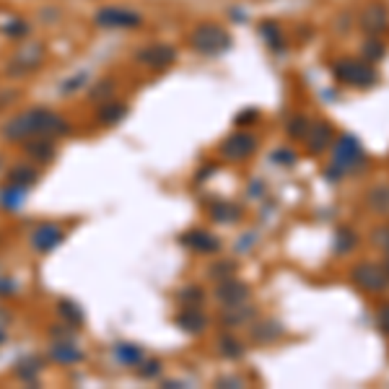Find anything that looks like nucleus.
Segmentation results:
<instances>
[{"mask_svg": "<svg viewBox=\"0 0 389 389\" xmlns=\"http://www.w3.org/2000/svg\"><path fill=\"white\" fill-rule=\"evenodd\" d=\"M60 314H63L70 324H81V322H83V311L78 309L73 301H60Z\"/></svg>", "mask_w": 389, "mask_h": 389, "instance_id": "obj_32", "label": "nucleus"}, {"mask_svg": "<svg viewBox=\"0 0 389 389\" xmlns=\"http://www.w3.org/2000/svg\"><path fill=\"white\" fill-rule=\"evenodd\" d=\"M283 335V324L281 322H257V324H252V340L263 342V345H267V342H275L278 338Z\"/></svg>", "mask_w": 389, "mask_h": 389, "instance_id": "obj_16", "label": "nucleus"}, {"mask_svg": "<svg viewBox=\"0 0 389 389\" xmlns=\"http://www.w3.org/2000/svg\"><path fill=\"white\" fill-rule=\"evenodd\" d=\"M52 358L60 361V363H76V361L83 358V353L73 348V345H68V342H60V345L52 348Z\"/></svg>", "mask_w": 389, "mask_h": 389, "instance_id": "obj_24", "label": "nucleus"}, {"mask_svg": "<svg viewBox=\"0 0 389 389\" xmlns=\"http://www.w3.org/2000/svg\"><path fill=\"white\" fill-rule=\"evenodd\" d=\"M296 158H299V156L293 154L291 148H278V151L272 154V161H275V164H281V166H293L296 164Z\"/></svg>", "mask_w": 389, "mask_h": 389, "instance_id": "obj_35", "label": "nucleus"}, {"mask_svg": "<svg viewBox=\"0 0 389 389\" xmlns=\"http://www.w3.org/2000/svg\"><path fill=\"white\" fill-rule=\"evenodd\" d=\"M350 283L363 293H387L389 291V267L384 263L361 260L350 270Z\"/></svg>", "mask_w": 389, "mask_h": 389, "instance_id": "obj_4", "label": "nucleus"}, {"mask_svg": "<svg viewBox=\"0 0 389 389\" xmlns=\"http://www.w3.org/2000/svg\"><path fill=\"white\" fill-rule=\"evenodd\" d=\"M190 47L194 52L205 55V58H218L221 52H226V49L231 47V37L218 24H200L190 34Z\"/></svg>", "mask_w": 389, "mask_h": 389, "instance_id": "obj_5", "label": "nucleus"}, {"mask_svg": "<svg viewBox=\"0 0 389 389\" xmlns=\"http://www.w3.org/2000/svg\"><path fill=\"white\" fill-rule=\"evenodd\" d=\"M304 140H306V148H309L311 156H322L335 140V127L327 119H311Z\"/></svg>", "mask_w": 389, "mask_h": 389, "instance_id": "obj_8", "label": "nucleus"}, {"mask_svg": "<svg viewBox=\"0 0 389 389\" xmlns=\"http://www.w3.org/2000/svg\"><path fill=\"white\" fill-rule=\"evenodd\" d=\"M140 13L130 8H101L97 13V24L104 29H133L140 26Z\"/></svg>", "mask_w": 389, "mask_h": 389, "instance_id": "obj_9", "label": "nucleus"}, {"mask_svg": "<svg viewBox=\"0 0 389 389\" xmlns=\"http://www.w3.org/2000/svg\"><path fill=\"white\" fill-rule=\"evenodd\" d=\"M221 156L229 158V161H244L257 151V138L252 133H233L221 143Z\"/></svg>", "mask_w": 389, "mask_h": 389, "instance_id": "obj_7", "label": "nucleus"}, {"mask_svg": "<svg viewBox=\"0 0 389 389\" xmlns=\"http://www.w3.org/2000/svg\"><path fill=\"white\" fill-rule=\"evenodd\" d=\"M332 164L342 176L345 174H358L361 169L366 166V151L361 146L358 135H353V133H342L340 138H335L332 140Z\"/></svg>", "mask_w": 389, "mask_h": 389, "instance_id": "obj_3", "label": "nucleus"}, {"mask_svg": "<svg viewBox=\"0 0 389 389\" xmlns=\"http://www.w3.org/2000/svg\"><path fill=\"white\" fill-rule=\"evenodd\" d=\"M24 31H26V24L21 19L10 21L8 26H6V34H8V37H24Z\"/></svg>", "mask_w": 389, "mask_h": 389, "instance_id": "obj_37", "label": "nucleus"}, {"mask_svg": "<svg viewBox=\"0 0 389 389\" xmlns=\"http://www.w3.org/2000/svg\"><path fill=\"white\" fill-rule=\"evenodd\" d=\"M257 115H260L257 109H244V112H239V115H236V125L242 127V125H247V122H254V119H257Z\"/></svg>", "mask_w": 389, "mask_h": 389, "instance_id": "obj_38", "label": "nucleus"}, {"mask_svg": "<svg viewBox=\"0 0 389 389\" xmlns=\"http://www.w3.org/2000/svg\"><path fill=\"white\" fill-rule=\"evenodd\" d=\"M42 63V47L39 44H29L26 49H21L16 60H13V70H19L21 73H26V70H34Z\"/></svg>", "mask_w": 389, "mask_h": 389, "instance_id": "obj_20", "label": "nucleus"}, {"mask_svg": "<svg viewBox=\"0 0 389 389\" xmlns=\"http://www.w3.org/2000/svg\"><path fill=\"white\" fill-rule=\"evenodd\" d=\"M179 299L187 301L190 306H197V304L203 301V291H200V288H194V285H190V288H185V291L179 293Z\"/></svg>", "mask_w": 389, "mask_h": 389, "instance_id": "obj_36", "label": "nucleus"}, {"mask_svg": "<svg viewBox=\"0 0 389 389\" xmlns=\"http://www.w3.org/2000/svg\"><path fill=\"white\" fill-rule=\"evenodd\" d=\"M263 190H265V185H263V182H260V179H257V182H254V185L249 187V190H247V192L252 194V197H257V194H263Z\"/></svg>", "mask_w": 389, "mask_h": 389, "instance_id": "obj_41", "label": "nucleus"}, {"mask_svg": "<svg viewBox=\"0 0 389 389\" xmlns=\"http://www.w3.org/2000/svg\"><path fill=\"white\" fill-rule=\"evenodd\" d=\"M233 272H236V265L229 263V260H221V263H215L213 267H210V278L224 281V278H231Z\"/></svg>", "mask_w": 389, "mask_h": 389, "instance_id": "obj_33", "label": "nucleus"}, {"mask_svg": "<svg viewBox=\"0 0 389 389\" xmlns=\"http://www.w3.org/2000/svg\"><path fill=\"white\" fill-rule=\"evenodd\" d=\"M376 330L389 338V301H381L379 309H376Z\"/></svg>", "mask_w": 389, "mask_h": 389, "instance_id": "obj_34", "label": "nucleus"}, {"mask_svg": "<svg viewBox=\"0 0 389 389\" xmlns=\"http://www.w3.org/2000/svg\"><path fill=\"white\" fill-rule=\"evenodd\" d=\"M384 58H387V44L379 37H366L363 47H361V60L374 65V63H381Z\"/></svg>", "mask_w": 389, "mask_h": 389, "instance_id": "obj_21", "label": "nucleus"}, {"mask_svg": "<svg viewBox=\"0 0 389 389\" xmlns=\"http://www.w3.org/2000/svg\"><path fill=\"white\" fill-rule=\"evenodd\" d=\"M254 317V309L247 306V304H239V306H229V311L224 314V324L226 327H239L244 322H249Z\"/></svg>", "mask_w": 389, "mask_h": 389, "instance_id": "obj_22", "label": "nucleus"}, {"mask_svg": "<svg viewBox=\"0 0 389 389\" xmlns=\"http://www.w3.org/2000/svg\"><path fill=\"white\" fill-rule=\"evenodd\" d=\"M260 34H263V39L267 42V47L272 52H283L285 49V34H283V29L275 21H263L260 24Z\"/></svg>", "mask_w": 389, "mask_h": 389, "instance_id": "obj_19", "label": "nucleus"}, {"mask_svg": "<svg viewBox=\"0 0 389 389\" xmlns=\"http://www.w3.org/2000/svg\"><path fill=\"white\" fill-rule=\"evenodd\" d=\"M68 125L52 115L47 109H29L24 115L13 117L8 125L3 127V133L8 140H21V138H37V135H55V133H65Z\"/></svg>", "mask_w": 389, "mask_h": 389, "instance_id": "obj_1", "label": "nucleus"}, {"mask_svg": "<svg viewBox=\"0 0 389 389\" xmlns=\"http://www.w3.org/2000/svg\"><path fill=\"white\" fill-rule=\"evenodd\" d=\"M26 148H29L31 156H37L39 161H42V158H49V156H52V151H55V148H52V140H49L47 135L31 138V143Z\"/></svg>", "mask_w": 389, "mask_h": 389, "instance_id": "obj_26", "label": "nucleus"}, {"mask_svg": "<svg viewBox=\"0 0 389 389\" xmlns=\"http://www.w3.org/2000/svg\"><path fill=\"white\" fill-rule=\"evenodd\" d=\"M0 340H3V335H0Z\"/></svg>", "mask_w": 389, "mask_h": 389, "instance_id": "obj_42", "label": "nucleus"}, {"mask_svg": "<svg viewBox=\"0 0 389 389\" xmlns=\"http://www.w3.org/2000/svg\"><path fill=\"white\" fill-rule=\"evenodd\" d=\"M332 76L350 88H374L379 83V70L361 58H340L332 63Z\"/></svg>", "mask_w": 389, "mask_h": 389, "instance_id": "obj_2", "label": "nucleus"}, {"mask_svg": "<svg viewBox=\"0 0 389 389\" xmlns=\"http://www.w3.org/2000/svg\"><path fill=\"white\" fill-rule=\"evenodd\" d=\"M306 130H309V117L306 115H293L285 125V133L288 138H296V140H304L306 138Z\"/></svg>", "mask_w": 389, "mask_h": 389, "instance_id": "obj_25", "label": "nucleus"}, {"mask_svg": "<svg viewBox=\"0 0 389 389\" xmlns=\"http://www.w3.org/2000/svg\"><path fill=\"white\" fill-rule=\"evenodd\" d=\"M249 285L242 281H236V278H224V281H218V288H215V299L224 304L226 309L229 306H239V304H244L247 299H249Z\"/></svg>", "mask_w": 389, "mask_h": 389, "instance_id": "obj_10", "label": "nucleus"}, {"mask_svg": "<svg viewBox=\"0 0 389 389\" xmlns=\"http://www.w3.org/2000/svg\"><path fill=\"white\" fill-rule=\"evenodd\" d=\"M208 213L213 218L215 224H233V221H239L242 218V208L231 200H210L208 203Z\"/></svg>", "mask_w": 389, "mask_h": 389, "instance_id": "obj_14", "label": "nucleus"}, {"mask_svg": "<svg viewBox=\"0 0 389 389\" xmlns=\"http://www.w3.org/2000/svg\"><path fill=\"white\" fill-rule=\"evenodd\" d=\"M218 350H221V356H226V358H242L244 356V345H239V340H233V338H221L218 340Z\"/></svg>", "mask_w": 389, "mask_h": 389, "instance_id": "obj_30", "label": "nucleus"}, {"mask_svg": "<svg viewBox=\"0 0 389 389\" xmlns=\"http://www.w3.org/2000/svg\"><path fill=\"white\" fill-rule=\"evenodd\" d=\"M371 244L384 252V265L389 267V224H381L371 231Z\"/></svg>", "mask_w": 389, "mask_h": 389, "instance_id": "obj_23", "label": "nucleus"}, {"mask_svg": "<svg viewBox=\"0 0 389 389\" xmlns=\"http://www.w3.org/2000/svg\"><path fill=\"white\" fill-rule=\"evenodd\" d=\"M138 60H140L143 65H148V68L161 70L174 63L176 52H174V47H169V44H151V47L138 52Z\"/></svg>", "mask_w": 389, "mask_h": 389, "instance_id": "obj_11", "label": "nucleus"}, {"mask_svg": "<svg viewBox=\"0 0 389 389\" xmlns=\"http://www.w3.org/2000/svg\"><path fill=\"white\" fill-rule=\"evenodd\" d=\"M389 26V10L384 3H371L358 13V29L366 37H379Z\"/></svg>", "mask_w": 389, "mask_h": 389, "instance_id": "obj_6", "label": "nucleus"}, {"mask_svg": "<svg viewBox=\"0 0 389 389\" xmlns=\"http://www.w3.org/2000/svg\"><path fill=\"white\" fill-rule=\"evenodd\" d=\"M88 81L86 73H76V78L73 81H68V83H63V91H76V88H81L83 83Z\"/></svg>", "mask_w": 389, "mask_h": 389, "instance_id": "obj_39", "label": "nucleus"}, {"mask_svg": "<svg viewBox=\"0 0 389 389\" xmlns=\"http://www.w3.org/2000/svg\"><path fill=\"white\" fill-rule=\"evenodd\" d=\"M65 239V233L60 231L55 224H44L39 226L37 231H34V236H31V244H34V249H39V252H52L55 247H58L60 242Z\"/></svg>", "mask_w": 389, "mask_h": 389, "instance_id": "obj_13", "label": "nucleus"}, {"mask_svg": "<svg viewBox=\"0 0 389 389\" xmlns=\"http://www.w3.org/2000/svg\"><path fill=\"white\" fill-rule=\"evenodd\" d=\"M176 324H179L182 330L197 335V332L205 330V324H208V317H205V314L197 309V306H190L185 314H179V317H176Z\"/></svg>", "mask_w": 389, "mask_h": 389, "instance_id": "obj_18", "label": "nucleus"}, {"mask_svg": "<svg viewBox=\"0 0 389 389\" xmlns=\"http://www.w3.org/2000/svg\"><path fill=\"white\" fill-rule=\"evenodd\" d=\"M34 179H37V174H34L31 169H13L8 176V185H16V187H24V190H26Z\"/></svg>", "mask_w": 389, "mask_h": 389, "instance_id": "obj_31", "label": "nucleus"}, {"mask_svg": "<svg viewBox=\"0 0 389 389\" xmlns=\"http://www.w3.org/2000/svg\"><path fill=\"white\" fill-rule=\"evenodd\" d=\"M366 205L369 210L379 215H389V185H376L366 192Z\"/></svg>", "mask_w": 389, "mask_h": 389, "instance_id": "obj_17", "label": "nucleus"}, {"mask_svg": "<svg viewBox=\"0 0 389 389\" xmlns=\"http://www.w3.org/2000/svg\"><path fill=\"white\" fill-rule=\"evenodd\" d=\"M125 115H127V107H122V104H107V107L99 112V122L115 125V122H119Z\"/></svg>", "mask_w": 389, "mask_h": 389, "instance_id": "obj_29", "label": "nucleus"}, {"mask_svg": "<svg viewBox=\"0 0 389 389\" xmlns=\"http://www.w3.org/2000/svg\"><path fill=\"white\" fill-rule=\"evenodd\" d=\"M358 233L353 231L350 226H338L335 236H332V252L338 254V257H345V254H350L358 247Z\"/></svg>", "mask_w": 389, "mask_h": 389, "instance_id": "obj_15", "label": "nucleus"}, {"mask_svg": "<svg viewBox=\"0 0 389 389\" xmlns=\"http://www.w3.org/2000/svg\"><path fill=\"white\" fill-rule=\"evenodd\" d=\"M158 371H161V363H158V361H148V363H143V369H140V376H148V379H151Z\"/></svg>", "mask_w": 389, "mask_h": 389, "instance_id": "obj_40", "label": "nucleus"}, {"mask_svg": "<svg viewBox=\"0 0 389 389\" xmlns=\"http://www.w3.org/2000/svg\"><path fill=\"white\" fill-rule=\"evenodd\" d=\"M115 356L122 363H138V361L143 358V350L138 348V345H130V342H119L115 348Z\"/></svg>", "mask_w": 389, "mask_h": 389, "instance_id": "obj_27", "label": "nucleus"}, {"mask_svg": "<svg viewBox=\"0 0 389 389\" xmlns=\"http://www.w3.org/2000/svg\"><path fill=\"white\" fill-rule=\"evenodd\" d=\"M182 244L200 254H213L221 249V242L210 231H205V229H192V231L182 233Z\"/></svg>", "mask_w": 389, "mask_h": 389, "instance_id": "obj_12", "label": "nucleus"}, {"mask_svg": "<svg viewBox=\"0 0 389 389\" xmlns=\"http://www.w3.org/2000/svg\"><path fill=\"white\" fill-rule=\"evenodd\" d=\"M24 187H16V185H8L3 192H0V203L6 205V208H19L24 203Z\"/></svg>", "mask_w": 389, "mask_h": 389, "instance_id": "obj_28", "label": "nucleus"}]
</instances>
